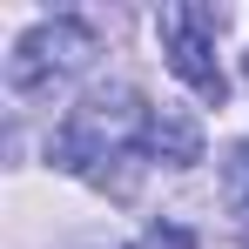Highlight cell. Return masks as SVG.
Returning a JSON list of instances; mask_svg holds the SVG:
<instances>
[{
	"label": "cell",
	"mask_w": 249,
	"mask_h": 249,
	"mask_svg": "<svg viewBox=\"0 0 249 249\" xmlns=\"http://www.w3.org/2000/svg\"><path fill=\"white\" fill-rule=\"evenodd\" d=\"M148 122H155V108H148L135 88H101V94H88L81 108L61 122L54 162L88 175V182H108V162L148 155Z\"/></svg>",
	"instance_id": "cell-1"
},
{
	"label": "cell",
	"mask_w": 249,
	"mask_h": 249,
	"mask_svg": "<svg viewBox=\"0 0 249 249\" xmlns=\"http://www.w3.org/2000/svg\"><path fill=\"white\" fill-rule=\"evenodd\" d=\"M155 27H162L168 68L196 88L202 101H215V108H222V94H229V74H222V61H215L222 14H215V7H196V0H175V7H162V20H155Z\"/></svg>",
	"instance_id": "cell-2"
},
{
	"label": "cell",
	"mask_w": 249,
	"mask_h": 249,
	"mask_svg": "<svg viewBox=\"0 0 249 249\" xmlns=\"http://www.w3.org/2000/svg\"><path fill=\"white\" fill-rule=\"evenodd\" d=\"M94 54H101L94 27H81V20H41L27 41L7 54V88H14V94H41V88L81 74Z\"/></svg>",
	"instance_id": "cell-3"
},
{
	"label": "cell",
	"mask_w": 249,
	"mask_h": 249,
	"mask_svg": "<svg viewBox=\"0 0 249 249\" xmlns=\"http://www.w3.org/2000/svg\"><path fill=\"white\" fill-rule=\"evenodd\" d=\"M148 155H162V162H175V168L202 162V135H196V122H189L182 108H155V122H148Z\"/></svg>",
	"instance_id": "cell-4"
},
{
	"label": "cell",
	"mask_w": 249,
	"mask_h": 249,
	"mask_svg": "<svg viewBox=\"0 0 249 249\" xmlns=\"http://www.w3.org/2000/svg\"><path fill=\"white\" fill-rule=\"evenodd\" d=\"M222 202H229V215L249 229V142L222 162Z\"/></svg>",
	"instance_id": "cell-5"
}]
</instances>
